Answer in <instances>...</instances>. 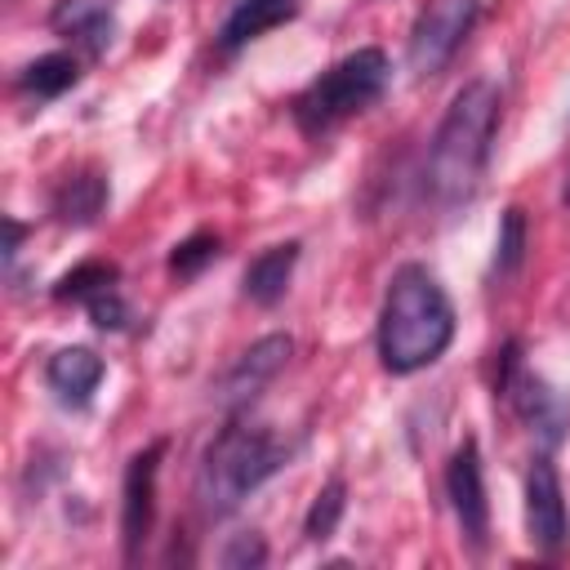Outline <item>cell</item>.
Listing matches in <instances>:
<instances>
[{
    "label": "cell",
    "mask_w": 570,
    "mask_h": 570,
    "mask_svg": "<svg viewBox=\"0 0 570 570\" xmlns=\"http://www.w3.org/2000/svg\"><path fill=\"white\" fill-rule=\"evenodd\" d=\"M160 459H165V441H151L147 450H138L125 468V485H120V543H125V561H134L151 534L156 521V476H160Z\"/></svg>",
    "instance_id": "9c48e42d"
},
{
    "label": "cell",
    "mask_w": 570,
    "mask_h": 570,
    "mask_svg": "<svg viewBox=\"0 0 570 570\" xmlns=\"http://www.w3.org/2000/svg\"><path fill=\"white\" fill-rule=\"evenodd\" d=\"M289 459V445L263 428L249 423L240 414H232L218 436L205 445L200 468H196V503L205 517H227L236 512L267 476H276Z\"/></svg>",
    "instance_id": "3957f363"
},
{
    "label": "cell",
    "mask_w": 570,
    "mask_h": 570,
    "mask_svg": "<svg viewBox=\"0 0 570 570\" xmlns=\"http://www.w3.org/2000/svg\"><path fill=\"white\" fill-rule=\"evenodd\" d=\"M454 338V303L436 272L401 263L387 281L379 312V361L387 374H419L445 356Z\"/></svg>",
    "instance_id": "7a4b0ae2"
},
{
    "label": "cell",
    "mask_w": 570,
    "mask_h": 570,
    "mask_svg": "<svg viewBox=\"0 0 570 570\" xmlns=\"http://www.w3.org/2000/svg\"><path fill=\"white\" fill-rule=\"evenodd\" d=\"M525 530L543 552L566 548L570 539V512H566V490L548 454H539L525 472Z\"/></svg>",
    "instance_id": "30bf717a"
},
{
    "label": "cell",
    "mask_w": 570,
    "mask_h": 570,
    "mask_svg": "<svg viewBox=\"0 0 570 570\" xmlns=\"http://www.w3.org/2000/svg\"><path fill=\"white\" fill-rule=\"evenodd\" d=\"M289 352H294V338H289V334H263L258 343H249V347L223 370V379L214 383V401H218L223 410L249 405V401L285 370Z\"/></svg>",
    "instance_id": "52a82bcc"
},
{
    "label": "cell",
    "mask_w": 570,
    "mask_h": 570,
    "mask_svg": "<svg viewBox=\"0 0 570 570\" xmlns=\"http://www.w3.org/2000/svg\"><path fill=\"white\" fill-rule=\"evenodd\" d=\"M102 205H107V178L94 174V169L71 174V178L53 191V214H58V223H67V227H89V223L102 214Z\"/></svg>",
    "instance_id": "9a60e30c"
},
{
    "label": "cell",
    "mask_w": 570,
    "mask_h": 570,
    "mask_svg": "<svg viewBox=\"0 0 570 570\" xmlns=\"http://www.w3.org/2000/svg\"><path fill=\"white\" fill-rule=\"evenodd\" d=\"M445 494H450V508H454V521L468 539L472 552L485 548V534H490V503H485V472H481V450L476 441L468 436L450 463H445Z\"/></svg>",
    "instance_id": "ba28073f"
},
{
    "label": "cell",
    "mask_w": 570,
    "mask_h": 570,
    "mask_svg": "<svg viewBox=\"0 0 570 570\" xmlns=\"http://www.w3.org/2000/svg\"><path fill=\"white\" fill-rule=\"evenodd\" d=\"M343 508H347V485H343V476H330V481L316 490V499H312V508H307V517H303V534H307L312 543H325V539L338 530Z\"/></svg>",
    "instance_id": "e0dca14e"
},
{
    "label": "cell",
    "mask_w": 570,
    "mask_h": 570,
    "mask_svg": "<svg viewBox=\"0 0 570 570\" xmlns=\"http://www.w3.org/2000/svg\"><path fill=\"white\" fill-rule=\"evenodd\" d=\"M499 85L494 80H468L436 134H432V147H428V169H423V187L428 196L441 205V209H454V205H468L485 178V165H490V142H494V129H499Z\"/></svg>",
    "instance_id": "6da1fadb"
},
{
    "label": "cell",
    "mask_w": 570,
    "mask_h": 570,
    "mask_svg": "<svg viewBox=\"0 0 570 570\" xmlns=\"http://www.w3.org/2000/svg\"><path fill=\"white\" fill-rule=\"evenodd\" d=\"M214 258H218V236H214V232H191L187 240L174 245L169 272H174L178 281H191V276H200V267L214 263Z\"/></svg>",
    "instance_id": "ffe728a7"
},
{
    "label": "cell",
    "mask_w": 570,
    "mask_h": 570,
    "mask_svg": "<svg viewBox=\"0 0 570 570\" xmlns=\"http://www.w3.org/2000/svg\"><path fill=\"white\" fill-rule=\"evenodd\" d=\"M116 276H120V272H116L111 263H98V258H94V263H80V267H71V272L53 285V298H62V303H67V298L89 303L98 289H111Z\"/></svg>",
    "instance_id": "ac0fdd59"
},
{
    "label": "cell",
    "mask_w": 570,
    "mask_h": 570,
    "mask_svg": "<svg viewBox=\"0 0 570 570\" xmlns=\"http://www.w3.org/2000/svg\"><path fill=\"white\" fill-rule=\"evenodd\" d=\"M267 561V543L263 534H236L227 548H223V566L240 570V566H263Z\"/></svg>",
    "instance_id": "7402d4cb"
},
{
    "label": "cell",
    "mask_w": 570,
    "mask_h": 570,
    "mask_svg": "<svg viewBox=\"0 0 570 570\" xmlns=\"http://www.w3.org/2000/svg\"><path fill=\"white\" fill-rule=\"evenodd\" d=\"M294 263H298V240L267 245V249L245 267V298H249V303H258V307L281 303V298H285V289H289Z\"/></svg>",
    "instance_id": "4fadbf2b"
},
{
    "label": "cell",
    "mask_w": 570,
    "mask_h": 570,
    "mask_svg": "<svg viewBox=\"0 0 570 570\" xmlns=\"http://www.w3.org/2000/svg\"><path fill=\"white\" fill-rule=\"evenodd\" d=\"M387 80H392V62H387L383 49H374V45L352 49V53H343L334 67H325V71L289 102L294 125H298L307 138L330 134V129L343 125L347 116H361L365 107H374V102L383 98Z\"/></svg>",
    "instance_id": "277c9868"
},
{
    "label": "cell",
    "mask_w": 570,
    "mask_h": 570,
    "mask_svg": "<svg viewBox=\"0 0 570 570\" xmlns=\"http://www.w3.org/2000/svg\"><path fill=\"white\" fill-rule=\"evenodd\" d=\"M494 392L517 410V419H521L548 450L570 432V392H561V387H552L543 374H534V370L521 361V347H517V343H508L503 356H499Z\"/></svg>",
    "instance_id": "5b68a950"
},
{
    "label": "cell",
    "mask_w": 570,
    "mask_h": 570,
    "mask_svg": "<svg viewBox=\"0 0 570 570\" xmlns=\"http://www.w3.org/2000/svg\"><path fill=\"white\" fill-rule=\"evenodd\" d=\"M76 80H80V67H76L71 53H45V58H36V62L22 67L18 89H27L31 98H58V94H67Z\"/></svg>",
    "instance_id": "2e32d148"
},
{
    "label": "cell",
    "mask_w": 570,
    "mask_h": 570,
    "mask_svg": "<svg viewBox=\"0 0 570 570\" xmlns=\"http://www.w3.org/2000/svg\"><path fill=\"white\" fill-rule=\"evenodd\" d=\"M102 374H107V365H102V356L89 352V347H58V352L45 361V383H49V392H53L62 405H76V410H85V405L94 401Z\"/></svg>",
    "instance_id": "8fae6325"
},
{
    "label": "cell",
    "mask_w": 570,
    "mask_h": 570,
    "mask_svg": "<svg viewBox=\"0 0 570 570\" xmlns=\"http://www.w3.org/2000/svg\"><path fill=\"white\" fill-rule=\"evenodd\" d=\"M481 18V0H432L414 27H410V45H405V58H410V71L414 76H436L445 71V62L463 49V40L472 36Z\"/></svg>",
    "instance_id": "8992f818"
},
{
    "label": "cell",
    "mask_w": 570,
    "mask_h": 570,
    "mask_svg": "<svg viewBox=\"0 0 570 570\" xmlns=\"http://www.w3.org/2000/svg\"><path fill=\"white\" fill-rule=\"evenodd\" d=\"M53 27L89 53H102L111 45V9L102 0H62L53 9Z\"/></svg>",
    "instance_id": "5bb4252c"
},
{
    "label": "cell",
    "mask_w": 570,
    "mask_h": 570,
    "mask_svg": "<svg viewBox=\"0 0 570 570\" xmlns=\"http://www.w3.org/2000/svg\"><path fill=\"white\" fill-rule=\"evenodd\" d=\"M85 312H89V321H94L98 330H125V321H129V307H125V298H120L116 285H111V289H98V294L85 303Z\"/></svg>",
    "instance_id": "44dd1931"
},
{
    "label": "cell",
    "mask_w": 570,
    "mask_h": 570,
    "mask_svg": "<svg viewBox=\"0 0 570 570\" xmlns=\"http://www.w3.org/2000/svg\"><path fill=\"white\" fill-rule=\"evenodd\" d=\"M525 258V214L517 205L503 209L499 218V240H494V272L499 276H512Z\"/></svg>",
    "instance_id": "d6986e66"
},
{
    "label": "cell",
    "mask_w": 570,
    "mask_h": 570,
    "mask_svg": "<svg viewBox=\"0 0 570 570\" xmlns=\"http://www.w3.org/2000/svg\"><path fill=\"white\" fill-rule=\"evenodd\" d=\"M294 13H298V0H236L232 13H227L223 27H218V49L236 53L240 45L267 36L272 27L289 22Z\"/></svg>",
    "instance_id": "7c38bea8"
},
{
    "label": "cell",
    "mask_w": 570,
    "mask_h": 570,
    "mask_svg": "<svg viewBox=\"0 0 570 570\" xmlns=\"http://www.w3.org/2000/svg\"><path fill=\"white\" fill-rule=\"evenodd\" d=\"M4 227H9V245H4V258H13V254H18V245H22V223H18V218H4Z\"/></svg>",
    "instance_id": "603a6c76"
}]
</instances>
